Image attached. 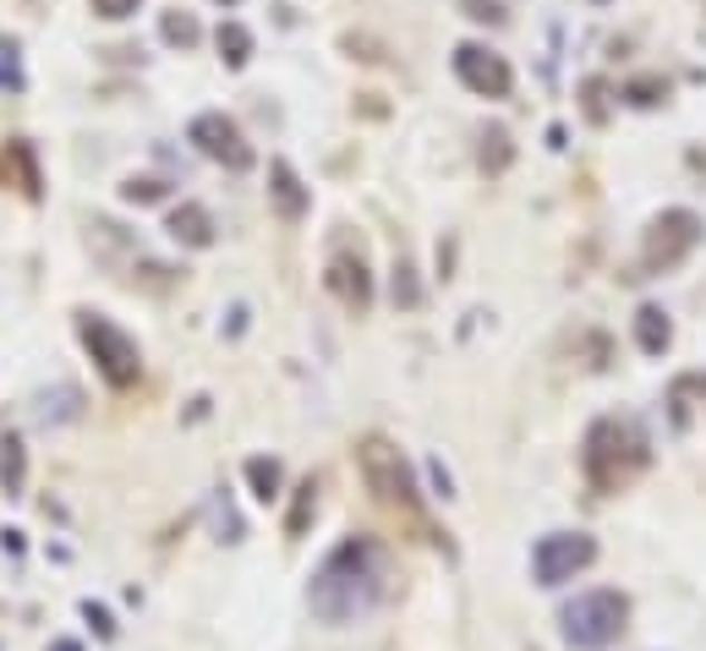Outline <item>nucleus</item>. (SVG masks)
Returning a JSON list of instances; mask_svg holds the SVG:
<instances>
[{"label": "nucleus", "mask_w": 706, "mask_h": 651, "mask_svg": "<svg viewBox=\"0 0 706 651\" xmlns=\"http://www.w3.org/2000/svg\"><path fill=\"white\" fill-rule=\"evenodd\" d=\"M389 586V548L379 536H345L318 570H313V586H307V608L318 624H356L367 619Z\"/></svg>", "instance_id": "f257e3e1"}, {"label": "nucleus", "mask_w": 706, "mask_h": 651, "mask_svg": "<svg viewBox=\"0 0 706 651\" xmlns=\"http://www.w3.org/2000/svg\"><path fill=\"white\" fill-rule=\"evenodd\" d=\"M646 465V433L630 416H597L586 427V444H580V471L597 493H614L625 487L636 471Z\"/></svg>", "instance_id": "f03ea898"}, {"label": "nucleus", "mask_w": 706, "mask_h": 651, "mask_svg": "<svg viewBox=\"0 0 706 651\" xmlns=\"http://www.w3.org/2000/svg\"><path fill=\"white\" fill-rule=\"evenodd\" d=\"M625 624H630L625 591H580V596H570V602L559 608V630H565V641L576 651L614 647V641L625 635Z\"/></svg>", "instance_id": "7ed1b4c3"}, {"label": "nucleus", "mask_w": 706, "mask_h": 651, "mask_svg": "<svg viewBox=\"0 0 706 651\" xmlns=\"http://www.w3.org/2000/svg\"><path fill=\"white\" fill-rule=\"evenodd\" d=\"M356 465H362V482H367V493H373L379 504L411 515V521H422L416 471H411V460L400 455L389 438H362V444H356Z\"/></svg>", "instance_id": "20e7f679"}, {"label": "nucleus", "mask_w": 706, "mask_h": 651, "mask_svg": "<svg viewBox=\"0 0 706 651\" xmlns=\"http://www.w3.org/2000/svg\"><path fill=\"white\" fill-rule=\"evenodd\" d=\"M77 334H82V345H88V356L110 389H131L143 378V351L121 324H110L105 313H77Z\"/></svg>", "instance_id": "39448f33"}, {"label": "nucleus", "mask_w": 706, "mask_h": 651, "mask_svg": "<svg viewBox=\"0 0 706 651\" xmlns=\"http://www.w3.org/2000/svg\"><path fill=\"white\" fill-rule=\"evenodd\" d=\"M706 225L696 208H663L651 225H646V241H641V268L646 274H663V268H679L702 247Z\"/></svg>", "instance_id": "423d86ee"}, {"label": "nucleus", "mask_w": 706, "mask_h": 651, "mask_svg": "<svg viewBox=\"0 0 706 651\" xmlns=\"http://www.w3.org/2000/svg\"><path fill=\"white\" fill-rule=\"evenodd\" d=\"M591 559H597V542L586 531H548L531 548V575H537V586H565V581H576Z\"/></svg>", "instance_id": "0eeeda50"}, {"label": "nucleus", "mask_w": 706, "mask_h": 651, "mask_svg": "<svg viewBox=\"0 0 706 651\" xmlns=\"http://www.w3.org/2000/svg\"><path fill=\"white\" fill-rule=\"evenodd\" d=\"M187 137L197 142V154H208L214 165H225V170H236V176L253 170V159H257L253 142L242 137V127H236L225 110H203L193 127H187Z\"/></svg>", "instance_id": "6e6552de"}, {"label": "nucleus", "mask_w": 706, "mask_h": 651, "mask_svg": "<svg viewBox=\"0 0 706 651\" xmlns=\"http://www.w3.org/2000/svg\"><path fill=\"white\" fill-rule=\"evenodd\" d=\"M454 77H460L471 93H482V99H504L514 88L510 61H504L499 50H488V45H460V50H454Z\"/></svg>", "instance_id": "1a4fd4ad"}, {"label": "nucleus", "mask_w": 706, "mask_h": 651, "mask_svg": "<svg viewBox=\"0 0 706 651\" xmlns=\"http://www.w3.org/2000/svg\"><path fill=\"white\" fill-rule=\"evenodd\" d=\"M329 290L351 307V313H367L373 307V268L362 258V247L351 253V247H334V258H329Z\"/></svg>", "instance_id": "9d476101"}, {"label": "nucleus", "mask_w": 706, "mask_h": 651, "mask_svg": "<svg viewBox=\"0 0 706 651\" xmlns=\"http://www.w3.org/2000/svg\"><path fill=\"white\" fill-rule=\"evenodd\" d=\"M268 197H274V214L280 219H302L313 208V193L302 187V176L291 170V159H274L268 165Z\"/></svg>", "instance_id": "9b49d317"}, {"label": "nucleus", "mask_w": 706, "mask_h": 651, "mask_svg": "<svg viewBox=\"0 0 706 651\" xmlns=\"http://www.w3.org/2000/svg\"><path fill=\"white\" fill-rule=\"evenodd\" d=\"M165 230H170V241H182V247H193V253H203V247H214V214L203 208V203H182V208H170V219H165Z\"/></svg>", "instance_id": "f8f14e48"}, {"label": "nucleus", "mask_w": 706, "mask_h": 651, "mask_svg": "<svg viewBox=\"0 0 706 651\" xmlns=\"http://www.w3.org/2000/svg\"><path fill=\"white\" fill-rule=\"evenodd\" d=\"M636 345H641L646 356H663V351L674 345V324H668V313H663V307H651V302H646L641 313H636Z\"/></svg>", "instance_id": "ddd939ff"}, {"label": "nucleus", "mask_w": 706, "mask_h": 651, "mask_svg": "<svg viewBox=\"0 0 706 651\" xmlns=\"http://www.w3.org/2000/svg\"><path fill=\"white\" fill-rule=\"evenodd\" d=\"M668 405H674V427H690L696 405H706V373H685L668 384Z\"/></svg>", "instance_id": "4468645a"}, {"label": "nucleus", "mask_w": 706, "mask_h": 651, "mask_svg": "<svg viewBox=\"0 0 706 651\" xmlns=\"http://www.w3.org/2000/svg\"><path fill=\"white\" fill-rule=\"evenodd\" d=\"M22 482H28V450H22L17 433H6L0 438V487H6V499H22Z\"/></svg>", "instance_id": "2eb2a0df"}, {"label": "nucleus", "mask_w": 706, "mask_h": 651, "mask_svg": "<svg viewBox=\"0 0 706 651\" xmlns=\"http://www.w3.org/2000/svg\"><path fill=\"white\" fill-rule=\"evenodd\" d=\"M247 487H253L257 504H274L280 487H285V465H280L274 455H253L247 460Z\"/></svg>", "instance_id": "dca6fc26"}, {"label": "nucleus", "mask_w": 706, "mask_h": 651, "mask_svg": "<svg viewBox=\"0 0 706 651\" xmlns=\"http://www.w3.org/2000/svg\"><path fill=\"white\" fill-rule=\"evenodd\" d=\"M318 515V476H302L291 493V515H285V536H307V525Z\"/></svg>", "instance_id": "f3484780"}, {"label": "nucleus", "mask_w": 706, "mask_h": 651, "mask_svg": "<svg viewBox=\"0 0 706 651\" xmlns=\"http://www.w3.org/2000/svg\"><path fill=\"white\" fill-rule=\"evenodd\" d=\"M219 56H225V66H247L253 61V28H242V22H219Z\"/></svg>", "instance_id": "a211bd4d"}, {"label": "nucleus", "mask_w": 706, "mask_h": 651, "mask_svg": "<svg viewBox=\"0 0 706 651\" xmlns=\"http://www.w3.org/2000/svg\"><path fill=\"white\" fill-rule=\"evenodd\" d=\"M477 159H482V170H510V159H514V148H510V131L504 127H482V148H477Z\"/></svg>", "instance_id": "6ab92c4d"}, {"label": "nucleus", "mask_w": 706, "mask_h": 651, "mask_svg": "<svg viewBox=\"0 0 706 651\" xmlns=\"http://www.w3.org/2000/svg\"><path fill=\"white\" fill-rule=\"evenodd\" d=\"M159 33H165V45H182V50H193L197 39H203V28H197L193 11H165Z\"/></svg>", "instance_id": "aec40b11"}, {"label": "nucleus", "mask_w": 706, "mask_h": 651, "mask_svg": "<svg viewBox=\"0 0 706 651\" xmlns=\"http://www.w3.org/2000/svg\"><path fill=\"white\" fill-rule=\"evenodd\" d=\"M82 405H77V389H56V405L39 394V422H77Z\"/></svg>", "instance_id": "412c9836"}, {"label": "nucleus", "mask_w": 706, "mask_h": 651, "mask_svg": "<svg viewBox=\"0 0 706 651\" xmlns=\"http://www.w3.org/2000/svg\"><path fill=\"white\" fill-rule=\"evenodd\" d=\"M411 274H416V268H411L405 258L394 263V307H416V302H422V290H416V279H411Z\"/></svg>", "instance_id": "4be33fe9"}, {"label": "nucleus", "mask_w": 706, "mask_h": 651, "mask_svg": "<svg viewBox=\"0 0 706 651\" xmlns=\"http://www.w3.org/2000/svg\"><path fill=\"white\" fill-rule=\"evenodd\" d=\"M121 197H127V203H159V197H165V181H154V176H131L127 187H121Z\"/></svg>", "instance_id": "5701e85b"}, {"label": "nucleus", "mask_w": 706, "mask_h": 651, "mask_svg": "<svg viewBox=\"0 0 706 651\" xmlns=\"http://www.w3.org/2000/svg\"><path fill=\"white\" fill-rule=\"evenodd\" d=\"M460 11L471 22H504V0H460Z\"/></svg>", "instance_id": "b1692460"}, {"label": "nucleus", "mask_w": 706, "mask_h": 651, "mask_svg": "<svg viewBox=\"0 0 706 651\" xmlns=\"http://www.w3.org/2000/svg\"><path fill=\"white\" fill-rule=\"evenodd\" d=\"M94 6V17H105V22H121V17H131L143 0H88Z\"/></svg>", "instance_id": "393cba45"}, {"label": "nucleus", "mask_w": 706, "mask_h": 651, "mask_svg": "<svg viewBox=\"0 0 706 651\" xmlns=\"http://www.w3.org/2000/svg\"><path fill=\"white\" fill-rule=\"evenodd\" d=\"M214 521L225 531V542H242V521H236V510H231V499L219 493V504H214Z\"/></svg>", "instance_id": "a878e982"}, {"label": "nucleus", "mask_w": 706, "mask_h": 651, "mask_svg": "<svg viewBox=\"0 0 706 651\" xmlns=\"http://www.w3.org/2000/svg\"><path fill=\"white\" fill-rule=\"evenodd\" d=\"M82 619L105 635V641H116V619H110V608H99V602H82Z\"/></svg>", "instance_id": "bb28decb"}, {"label": "nucleus", "mask_w": 706, "mask_h": 651, "mask_svg": "<svg viewBox=\"0 0 706 651\" xmlns=\"http://www.w3.org/2000/svg\"><path fill=\"white\" fill-rule=\"evenodd\" d=\"M663 93H668V82H663V77H641V82H630V99H636V105H657Z\"/></svg>", "instance_id": "cd10ccee"}, {"label": "nucleus", "mask_w": 706, "mask_h": 651, "mask_svg": "<svg viewBox=\"0 0 706 651\" xmlns=\"http://www.w3.org/2000/svg\"><path fill=\"white\" fill-rule=\"evenodd\" d=\"M0 82H6V88H22V71H17V45H6V39H0Z\"/></svg>", "instance_id": "c85d7f7f"}, {"label": "nucleus", "mask_w": 706, "mask_h": 651, "mask_svg": "<svg viewBox=\"0 0 706 651\" xmlns=\"http://www.w3.org/2000/svg\"><path fill=\"white\" fill-rule=\"evenodd\" d=\"M586 116H591V121L608 116V110H602V82H586Z\"/></svg>", "instance_id": "c756f323"}, {"label": "nucleus", "mask_w": 706, "mask_h": 651, "mask_svg": "<svg viewBox=\"0 0 706 651\" xmlns=\"http://www.w3.org/2000/svg\"><path fill=\"white\" fill-rule=\"evenodd\" d=\"M50 651H82V641H66L61 635V641H50Z\"/></svg>", "instance_id": "7c9ffc66"}, {"label": "nucleus", "mask_w": 706, "mask_h": 651, "mask_svg": "<svg viewBox=\"0 0 706 651\" xmlns=\"http://www.w3.org/2000/svg\"><path fill=\"white\" fill-rule=\"evenodd\" d=\"M219 6H242V0H219Z\"/></svg>", "instance_id": "2f4dec72"}]
</instances>
